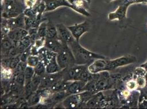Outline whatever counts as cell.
Segmentation results:
<instances>
[{"label": "cell", "instance_id": "cell-1", "mask_svg": "<svg viewBox=\"0 0 147 109\" xmlns=\"http://www.w3.org/2000/svg\"><path fill=\"white\" fill-rule=\"evenodd\" d=\"M68 46L73 52L76 64L88 66L97 59L104 58V56L84 48L76 40L68 44Z\"/></svg>", "mask_w": 147, "mask_h": 109}, {"label": "cell", "instance_id": "cell-11", "mask_svg": "<svg viewBox=\"0 0 147 109\" xmlns=\"http://www.w3.org/2000/svg\"><path fill=\"white\" fill-rule=\"evenodd\" d=\"M46 73L47 74H55L61 71V69L57 60V54L48 62L46 65Z\"/></svg>", "mask_w": 147, "mask_h": 109}, {"label": "cell", "instance_id": "cell-15", "mask_svg": "<svg viewBox=\"0 0 147 109\" xmlns=\"http://www.w3.org/2000/svg\"><path fill=\"white\" fill-rule=\"evenodd\" d=\"M1 79L2 81H9L12 79L13 74L12 69L9 68L2 67L1 70Z\"/></svg>", "mask_w": 147, "mask_h": 109}, {"label": "cell", "instance_id": "cell-7", "mask_svg": "<svg viewBox=\"0 0 147 109\" xmlns=\"http://www.w3.org/2000/svg\"><path fill=\"white\" fill-rule=\"evenodd\" d=\"M88 69L94 74L103 72L108 69L107 61L104 60V58L97 59L88 66Z\"/></svg>", "mask_w": 147, "mask_h": 109}, {"label": "cell", "instance_id": "cell-23", "mask_svg": "<svg viewBox=\"0 0 147 109\" xmlns=\"http://www.w3.org/2000/svg\"><path fill=\"white\" fill-rule=\"evenodd\" d=\"M15 79L14 81L15 82H16L18 85L22 86L24 87L25 84V78L24 73H20L15 75Z\"/></svg>", "mask_w": 147, "mask_h": 109}, {"label": "cell", "instance_id": "cell-24", "mask_svg": "<svg viewBox=\"0 0 147 109\" xmlns=\"http://www.w3.org/2000/svg\"><path fill=\"white\" fill-rule=\"evenodd\" d=\"M36 0H26L25 1V4L26 6L28 8H32V7L35 5L36 3Z\"/></svg>", "mask_w": 147, "mask_h": 109}, {"label": "cell", "instance_id": "cell-25", "mask_svg": "<svg viewBox=\"0 0 147 109\" xmlns=\"http://www.w3.org/2000/svg\"><path fill=\"white\" fill-rule=\"evenodd\" d=\"M137 83L139 86L143 87L146 84V81L143 78L140 77V78H138L137 79Z\"/></svg>", "mask_w": 147, "mask_h": 109}, {"label": "cell", "instance_id": "cell-18", "mask_svg": "<svg viewBox=\"0 0 147 109\" xmlns=\"http://www.w3.org/2000/svg\"><path fill=\"white\" fill-rule=\"evenodd\" d=\"M40 61L41 60L38 56L30 54L27 59L26 63L28 66L35 68L39 63Z\"/></svg>", "mask_w": 147, "mask_h": 109}, {"label": "cell", "instance_id": "cell-27", "mask_svg": "<svg viewBox=\"0 0 147 109\" xmlns=\"http://www.w3.org/2000/svg\"><path fill=\"white\" fill-rule=\"evenodd\" d=\"M123 95H124V96L125 97H128L129 96V92L128 91H125L123 92Z\"/></svg>", "mask_w": 147, "mask_h": 109}, {"label": "cell", "instance_id": "cell-8", "mask_svg": "<svg viewBox=\"0 0 147 109\" xmlns=\"http://www.w3.org/2000/svg\"><path fill=\"white\" fill-rule=\"evenodd\" d=\"M64 43L59 38H47L45 40V47L50 51L58 54L63 48Z\"/></svg>", "mask_w": 147, "mask_h": 109}, {"label": "cell", "instance_id": "cell-21", "mask_svg": "<svg viewBox=\"0 0 147 109\" xmlns=\"http://www.w3.org/2000/svg\"><path fill=\"white\" fill-rule=\"evenodd\" d=\"M68 2L79 9H85V0H67Z\"/></svg>", "mask_w": 147, "mask_h": 109}, {"label": "cell", "instance_id": "cell-22", "mask_svg": "<svg viewBox=\"0 0 147 109\" xmlns=\"http://www.w3.org/2000/svg\"><path fill=\"white\" fill-rule=\"evenodd\" d=\"M20 61H21V54H19L16 56L11 57L9 68L14 70L17 66V65L19 63Z\"/></svg>", "mask_w": 147, "mask_h": 109}, {"label": "cell", "instance_id": "cell-10", "mask_svg": "<svg viewBox=\"0 0 147 109\" xmlns=\"http://www.w3.org/2000/svg\"><path fill=\"white\" fill-rule=\"evenodd\" d=\"M7 26L10 30L25 29V15L20 14L16 17L9 18L7 21Z\"/></svg>", "mask_w": 147, "mask_h": 109}, {"label": "cell", "instance_id": "cell-14", "mask_svg": "<svg viewBox=\"0 0 147 109\" xmlns=\"http://www.w3.org/2000/svg\"><path fill=\"white\" fill-rule=\"evenodd\" d=\"M46 38H59L56 26H55L51 23H47V35H46Z\"/></svg>", "mask_w": 147, "mask_h": 109}, {"label": "cell", "instance_id": "cell-19", "mask_svg": "<svg viewBox=\"0 0 147 109\" xmlns=\"http://www.w3.org/2000/svg\"><path fill=\"white\" fill-rule=\"evenodd\" d=\"M24 73L25 78V83L30 81L35 74L34 68L28 66L26 68Z\"/></svg>", "mask_w": 147, "mask_h": 109}, {"label": "cell", "instance_id": "cell-16", "mask_svg": "<svg viewBox=\"0 0 147 109\" xmlns=\"http://www.w3.org/2000/svg\"><path fill=\"white\" fill-rule=\"evenodd\" d=\"M47 30V23L42 22L37 28V36L39 38H46Z\"/></svg>", "mask_w": 147, "mask_h": 109}, {"label": "cell", "instance_id": "cell-12", "mask_svg": "<svg viewBox=\"0 0 147 109\" xmlns=\"http://www.w3.org/2000/svg\"><path fill=\"white\" fill-rule=\"evenodd\" d=\"M102 99V95L100 93H96L92 96L87 102L86 105L88 107H96L98 106V104L100 102Z\"/></svg>", "mask_w": 147, "mask_h": 109}, {"label": "cell", "instance_id": "cell-26", "mask_svg": "<svg viewBox=\"0 0 147 109\" xmlns=\"http://www.w3.org/2000/svg\"><path fill=\"white\" fill-rule=\"evenodd\" d=\"M136 86V84L135 82L133 81H129V82L127 83V88H128L129 89V90H134V88H135Z\"/></svg>", "mask_w": 147, "mask_h": 109}, {"label": "cell", "instance_id": "cell-28", "mask_svg": "<svg viewBox=\"0 0 147 109\" xmlns=\"http://www.w3.org/2000/svg\"><path fill=\"white\" fill-rule=\"evenodd\" d=\"M85 1H86L87 2H89L90 1V0H85Z\"/></svg>", "mask_w": 147, "mask_h": 109}, {"label": "cell", "instance_id": "cell-17", "mask_svg": "<svg viewBox=\"0 0 147 109\" xmlns=\"http://www.w3.org/2000/svg\"><path fill=\"white\" fill-rule=\"evenodd\" d=\"M34 70L36 75L42 77L46 73V65L43 62L40 61L36 66L34 68Z\"/></svg>", "mask_w": 147, "mask_h": 109}, {"label": "cell", "instance_id": "cell-4", "mask_svg": "<svg viewBox=\"0 0 147 109\" xmlns=\"http://www.w3.org/2000/svg\"><path fill=\"white\" fill-rule=\"evenodd\" d=\"M87 67V65L75 64L72 67L64 69V73L63 76V80L67 81L78 80L81 73Z\"/></svg>", "mask_w": 147, "mask_h": 109}, {"label": "cell", "instance_id": "cell-9", "mask_svg": "<svg viewBox=\"0 0 147 109\" xmlns=\"http://www.w3.org/2000/svg\"><path fill=\"white\" fill-rule=\"evenodd\" d=\"M86 83V82L81 80H75L71 81L66 90L68 96L74 94H78L85 91L84 88Z\"/></svg>", "mask_w": 147, "mask_h": 109}, {"label": "cell", "instance_id": "cell-20", "mask_svg": "<svg viewBox=\"0 0 147 109\" xmlns=\"http://www.w3.org/2000/svg\"><path fill=\"white\" fill-rule=\"evenodd\" d=\"M28 66L27 63L24 61H20L17 65L16 68L13 70V74L16 75L20 73H24L25 70L26 68Z\"/></svg>", "mask_w": 147, "mask_h": 109}, {"label": "cell", "instance_id": "cell-3", "mask_svg": "<svg viewBox=\"0 0 147 109\" xmlns=\"http://www.w3.org/2000/svg\"><path fill=\"white\" fill-rule=\"evenodd\" d=\"M45 4L46 6V12L54 11L61 6H66L83 15L84 16L87 17H91L90 13L88 12L86 9H79L65 0H45Z\"/></svg>", "mask_w": 147, "mask_h": 109}, {"label": "cell", "instance_id": "cell-13", "mask_svg": "<svg viewBox=\"0 0 147 109\" xmlns=\"http://www.w3.org/2000/svg\"><path fill=\"white\" fill-rule=\"evenodd\" d=\"M14 47V45L13 44L11 40L8 37L6 38H5L2 39V43H1V48H2V53H6L8 55L9 51Z\"/></svg>", "mask_w": 147, "mask_h": 109}, {"label": "cell", "instance_id": "cell-6", "mask_svg": "<svg viewBox=\"0 0 147 109\" xmlns=\"http://www.w3.org/2000/svg\"><path fill=\"white\" fill-rule=\"evenodd\" d=\"M56 27L58 31V37L62 42L67 43L68 45L76 40L69 29L64 25L57 24Z\"/></svg>", "mask_w": 147, "mask_h": 109}, {"label": "cell", "instance_id": "cell-5", "mask_svg": "<svg viewBox=\"0 0 147 109\" xmlns=\"http://www.w3.org/2000/svg\"><path fill=\"white\" fill-rule=\"evenodd\" d=\"M67 27L71 32L74 38L79 42L82 36L90 30V24L88 22L85 21L80 24H76L72 26H67Z\"/></svg>", "mask_w": 147, "mask_h": 109}, {"label": "cell", "instance_id": "cell-2", "mask_svg": "<svg viewBox=\"0 0 147 109\" xmlns=\"http://www.w3.org/2000/svg\"><path fill=\"white\" fill-rule=\"evenodd\" d=\"M63 43L64 46L62 50L57 54V62L61 70L72 67L76 64L75 59L72 51L67 43L64 42Z\"/></svg>", "mask_w": 147, "mask_h": 109}]
</instances>
